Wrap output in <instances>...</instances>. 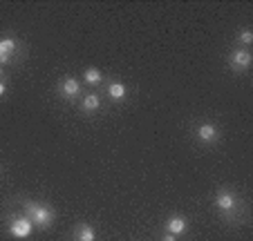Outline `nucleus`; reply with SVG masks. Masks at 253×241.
Wrapping results in <instances>:
<instances>
[{"label": "nucleus", "mask_w": 253, "mask_h": 241, "mask_svg": "<svg viewBox=\"0 0 253 241\" xmlns=\"http://www.w3.org/2000/svg\"><path fill=\"white\" fill-rule=\"evenodd\" d=\"M218 127L213 125V123H204V125H200V130H197V138L200 141H204V143H213V141H218Z\"/></svg>", "instance_id": "39448f33"}, {"label": "nucleus", "mask_w": 253, "mask_h": 241, "mask_svg": "<svg viewBox=\"0 0 253 241\" xmlns=\"http://www.w3.org/2000/svg\"><path fill=\"white\" fill-rule=\"evenodd\" d=\"M79 90H81V85H79L77 78H63L61 80V94H63L65 98H74L79 94Z\"/></svg>", "instance_id": "0eeeda50"}, {"label": "nucleus", "mask_w": 253, "mask_h": 241, "mask_svg": "<svg viewBox=\"0 0 253 241\" xmlns=\"http://www.w3.org/2000/svg\"><path fill=\"white\" fill-rule=\"evenodd\" d=\"M83 78H85L88 85H99L101 83V72L96 67H90V69H85V76H83Z\"/></svg>", "instance_id": "9b49d317"}, {"label": "nucleus", "mask_w": 253, "mask_h": 241, "mask_svg": "<svg viewBox=\"0 0 253 241\" xmlns=\"http://www.w3.org/2000/svg\"><path fill=\"white\" fill-rule=\"evenodd\" d=\"M108 94H110V98H114V101H121V98L126 96V85L124 83H110Z\"/></svg>", "instance_id": "9d476101"}, {"label": "nucleus", "mask_w": 253, "mask_h": 241, "mask_svg": "<svg viewBox=\"0 0 253 241\" xmlns=\"http://www.w3.org/2000/svg\"><path fill=\"white\" fill-rule=\"evenodd\" d=\"M164 241H177V237H175V235H171V232H168V235H164Z\"/></svg>", "instance_id": "2eb2a0df"}, {"label": "nucleus", "mask_w": 253, "mask_h": 241, "mask_svg": "<svg viewBox=\"0 0 253 241\" xmlns=\"http://www.w3.org/2000/svg\"><path fill=\"white\" fill-rule=\"evenodd\" d=\"M166 230L171 232V235H182V232H186V219L184 217H173L168 219V224H166Z\"/></svg>", "instance_id": "6e6552de"}, {"label": "nucleus", "mask_w": 253, "mask_h": 241, "mask_svg": "<svg viewBox=\"0 0 253 241\" xmlns=\"http://www.w3.org/2000/svg\"><path fill=\"white\" fill-rule=\"evenodd\" d=\"M215 206L222 210V212H231L233 208H236V196L231 195V192H220L215 196Z\"/></svg>", "instance_id": "423d86ee"}, {"label": "nucleus", "mask_w": 253, "mask_h": 241, "mask_svg": "<svg viewBox=\"0 0 253 241\" xmlns=\"http://www.w3.org/2000/svg\"><path fill=\"white\" fill-rule=\"evenodd\" d=\"M7 92V85H5V80H0V96Z\"/></svg>", "instance_id": "4468645a"}, {"label": "nucleus", "mask_w": 253, "mask_h": 241, "mask_svg": "<svg viewBox=\"0 0 253 241\" xmlns=\"http://www.w3.org/2000/svg\"><path fill=\"white\" fill-rule=\"evenodd\" d=\"M240 40L244 43V45H249V43L253 40V34H251V31H242V34H240Z\"/></svg>", "instance_id": "ddd939ff"}, {"label": "nucleus", "mask_w": 253, "mask_h": 241, "mask_svg": "<svg viewBox=\"0 0 253 241\" xmlns=\"http://www.w3.org/2000/svg\"><path fill=\"white\" fill-rule=\"evenodd\" d=\"M99 105H101V98L96 96V94H88V96L83 98L81 107L85 109V112H95V109H99Z\"/></svg>", "instance_id": "1a4fd4ad"}, {"label": "nucleus", "mask_w": 253, "mask_h": 241, "mask_svg": "<svg viewBox=\"0 0 253 241\" xmlns=\"http://www.w3.org/2000/svg\"><path fill=\"white\" fill-rule=\"evenodd\" d=\"M32 230H34V224H32L27 217L12 219V224H9V232H12V237H16V239H27V237L32 235Z\"/></svg>", "instance_id": "f03ea898"}, {"label": "nucleus", "mask_w": 253, "mask_h": 241, "mask_svg": "<svg viewBox=\"0 0 253 241\" xmlns=\"http://www.w3.org/2000/svg\"><path fill=\"white\" fill-rule=\"evenodd\" d=\"M16 40L14 38H0V65L9 63V58H12V54L16 52Z\"/></svg>", "instance_id": "20e7f679"}, {"label": "nucleus", "mask_w": 253, "mask_h": 241, "mask_svg": "<svg viewBox=\"0 0 253 241\" xmlns=\"http://www.w3.org/2000/svg\"><path fill=\"white\" fill-rule=\"evenodd\" d=\"M95 239H96V232L92 226H83L79 230V241H95Z\"/></svg>", "instance_id": "f8f14e48"}, {"label": "nucleus", "mask_w": 253, "mask_h": 241, "mask_svg": "<svg viewBox=\"0 0 253 241\" xmlns=\"http://www.w3.org/2000/svg\"><path fill=\"white\" fill-rule=\"evenodd\" d=\"M25 212H27V219L38 228H49L54 217H56L52 208H47L45 203H34V201L25 203Z\"/></svg>", "instance_id": "f257e3e1"}, {"label": "nucleus", "mask_w": 253, "mask_h": 241, "mask_svg": "<svg viewBox=\"0 0 253 241\" xmlns=\"http://www.w3.org/2000/svg\"><path fill=\"white\" fill-rule=\"evenodd\" d=\"M229 60H231V67L236 69V72H242V69H247L251 65V54L247 49H233Z\"/></svg>", "instance_id": "7ed1b4c3"}]
</instances>
